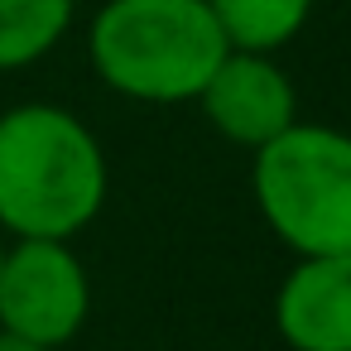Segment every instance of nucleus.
Wrapping results in <instances>:
<instances>
[{"label": "nucleus", "mask_w": 351, "mask_h": 351, "mask_svg": "<svg viewBox=\"0 0 351 351\" xmlns=\"http://www.w3.org/2000/svg\"><path fill=\"white\" fill-rule=\"evenodd\" d=\"M106 202V154L63 106L0 116V226L15 241H68Z\"/></svg>", "instance_id": "obj_1"}, {"label": "nucleus", "mask_w": 351, "mask_h": 351, "mask_svg": "<svg viewBox=\"0 0 351 351\" xmlns=\"http://www.w3.org/2000/svg\"><path fill=\"white\" fill-rule=\"evenodd\" d=\"M97 77L130 101H197L226 39L207 0H106L87 34Z\"/></svg>", "instance_id": "obj_2"}, {"label": "nucleus", "mask_w": 351, "mask_h": 351, "mask_svg": "<svg viewBox=\"0 0 351 351\" xmlns=\"http://www.w3.org/2000/svg\"><path fill=\"white\" fill-rule=\"evenodd\" d=\"M255 202L269 231L298 255L351 250V135L289 125L255 149Z\"/></svg>", "instance_id": "obj_3"}, {"label": "nucleus", "mask_w": 351, "mask_h": 351, "mask_svg": "<svg viewBox=\"0 0 351 351\" xmlns=\"http://www.w3.org/2000/svg\"><path fill=\"white\" fill-rule=\"evenodd\" d=\"M87 269L68 241H15L0 255V332L63 346L87 322Z\"/></svg>", "instance_id": "obj_4"}, {"label": "nucleus", "mask_w": 351, "mask_h": 351, "mask_svg": "<svg viewBox=\"0 0 351 351\" xmlns=\"http://www.w3.org/2000/svg\"><path fill=\"white\" fill-rule=\"evenodd\" d=\"M197 101L207 121L221 130V140L245 149L269 145L298 121L293 82L269 63V53H245V49H226V58L212 68L207 87L197 92Z\"/></svg>", "instance_id": "obj_5"}, {"label": "nucleus", "mask_w": 351, "mask_h": 351, "mask_svg": "<svg viewBox=\"0 0 351 351\" xmlns=\"http://www.w3.org/2000/svg\"><path fill=\"white\" fill-rule=\"evenodd\" d=\"M274 322L293 351H351V250L303 255L279 284Z\"/></svg>", "instance_id": "obj_6"}, {"label": "nucleus", "mask_w": 351, "mask_h": 351, "mask_svg": "<svg viewBox=\"0 0 351 351\" xmlns=\"http://www.w3.org/2000/svg\"><path fill=\"white\" fill-rule=\"evenodd\" d=\"M207 10L221 29L226 49L274 53L308 25L313 0H207Z\"/></svg>", "instance_id": "obj_7"}, {"label": "nucleus", "mask_w": 351, "mask_h": 351, "mask_svg": "<svg viewBox=\"0 0 351 351\" xmlns=\"http://www.w3.org/2000/svg\"><path fill=\"white\" fill-rule=\"evenodd\" d=\"M77 0H0V73L39 63L73 25Z\"/></svg>", "instance_id": "obj_8"}, {"label": "nucleus", "mask_w": 351, "mask_h": 351, "mask_svg": "<svg viewBox=\"0 0 351 351\" xmlns=\"http://www.w3.org/2000/svg\"><path fill=\"white\" fill-rule=\"evenodd\" d=\"M0 351H49V346H34V341L15 337V332H0Z\"/></svg>", "instance_id": "obj_9"}, {"label": "nucleus", "mask_w": 351, "mask_h": 351, "mask_svg": "<svg viewBox=\"0 0 351 351\" xmlns=\"http://www.w3.org/2000/svg\"><path fill=\"white\" fill-rule=\"evenodd\" d=\"M0 255H5V241H0Z\"/></svg>", "instance_id": "obj_10"}]
</instances>
